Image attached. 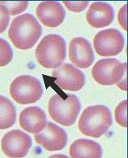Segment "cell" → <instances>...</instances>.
Instances as JSON below:
<instances>
[{
  "instance_id": "8fae6325",
  "label": "cell",
  "mask_w": 128,
  "mask_h": 158,
  "mask_svg": "<svg viewBox=\"0 0 128 158\" xmlns=\"http://www.w3.org/2000/svg\"><path fill=\"white\" fill-rule=\"evenodd\" d=\"M68 53L71 62L77 68L87 69L94 60V54L91 44L85 38H73L69 43Z\"/></svg>"
},
{
  "instance_id": "7a4b0ae2",
  "label": "cell",
  "mask_w": 128,
  "mask_h": 158,
  "mask_svg": "<svg viewBox=\"0 0 128 158\" xmlns=\"http://www.w3.org/2000/svg\"><path fill=\"white\" fill-rule=\"evenodd\" d=\"M112 125L110 110L104 105L88 106L84 110L78 122L81 132L87 136L99 138Z\"/></svg>"
},
{
  "instance_id": "30bf717a",
  "label": "cell",
  "mask_w": 128,
  "mask_h": 158,
  "mask_svg": "<svg viewBox=\"0 0 128 158\" xmlns=\"http://www.w3.org/2000/svg\"><path fill=\"white\" fill-rule=\"evenodd\" d=\"M35 139L47 151H58L66 146L68 135L64 129L52 122H47L45 127L35 134Z\"/></svg>"
},
{
  "instance_id": "ffe728a7",
  "label": "cell",
  "mask_w": 128,
  "mask_h": 158,
  "mask_svg": "<svg viewBox=\"0 0 128 158\" xmlns=\"http://www.w3.org/2000/svg\"><path fill=\"white\" fill-rule=\"evenodd\" d=\"M63 3L66 6L67 9L72 10L73 12H81L86 8L89 2L88 1H81V2H73V1H64Z\"/></svg>"
},
{
  "instance_id": "277c9868",
  "label": "cell",
  "mask_w": 128,
  "mask_h": 158,
  "mask_svg": "<svg viewBox=\"0 0 128 158\" xmlns=\"http://www.w3.org/2000/svg\"><path fill=\"white\" fill-rule=\"evenodd\" d=\"M81 110V102L74 94H68L66 98L55 94L48 102V112L50 116L63 126H71L76 122Z\"/></svg>"
},
{
  "instance_id": "5bb4252c",
  "label": "cell",
  "mask_w": 128,
  "mask_h": 158,
  "mask_svg": "<svg viewBox=\"0 0 128 158\" xmlns=\"http://www.w3.org/2000/svg\"><path fill=\"white\" fill-rule=\"evenodd\" d=\"M47 118L45 112L38 106H29L19 114L20 127L30 133H39L45 127Z\"/></svg>"
},
{
  "instance_id": "9a60e30c",
  "label": "cell",
  "mask_w": 128,
  "mask_h": 158,
  "mask_svg": "<svg viewBox=\"0 0 128 158\" xmlns=\"http://www.w3.org/2000/svg\"><path fill=\"white\" fill-rule=\"evenodd\" d=\"M71 158H101L102 148L96 141L87 139H78L69 148Z\"/></svg>"
},
{
  "instance_id": "2e32d148",
  "label": "cell",
  "mask_w": 128,
  "mask_h": 158,
  "mask_svg": "<svg viewBox=\"0 0 128 158\" xmlns=\"http://www.w3.org/2000/svg\"><path fill=\"white\" fill-rule=\"evenodd\" d=\"M16 110L10 100L0 95V130L12 127L15 123Z\"/></svg>"
},
{
  "instance_id": "7c38bea8",
  "label": "cell",
  "mask_w": 128,
  "mask_h": 158,
  "mask_svg": "<svg viewBox=\"0 0 128 158\" xmlns=\"http://www.w3.org/2000/svg\"><path fill=\"white\" fill-rule=\"evenodd\" d=\"M36 15L43 25L49 27H56L63 23L65 11L60 2L46 1L40 2L37 6Z\"/></svg>"
},
{
  "instance_id": "3957f363",
  "label": "cell",
  "mask_w": 128,
  "mask_h": 158,
  "mask_svg": "<svg viewBox=\"0 0 128 158\" xmlns=\"http://www.w3.org/2000/svg\"><path fill=\"white\" fill-rule=\"evenodd\" d=\"M37 61L46 69L58 68L66 57V44L64 38L57 34L45 35L35 49Z\"/></svg>"
},
{
  "instance_id": "9c48e42d",
  "label": "cell",
  "mask_w": 128,
  "mask_h": 158,
  "mask_svg": "<svg viewBox=\"0 0 128 158\" xmlns=\"http://www.w3.org/2000/svg\"><path fill=\"white\" fill-rule=\"evenodd\" d=\"M52 76L56 78L55 83L62 89L77 91L84 87L85 77L80 69L68 63L54 69Z\"/></svg>"
},
{
  "instance_id": "603a6c76",
  "label": "cell",
  "mask_w": 128,
  "mask_h": 158,
  "mask_svg": "<svg viewBox=\"0 0 128 158\" xmlns=\"http://www.w3.org/2000/svg\"><path fill=\"white\" fill-rule=\"evenodd\" d=\"M47 158H69V157H68V156H65V155H63V154H54V155L48 156Z\"/></svg>"
},
{
  "instance_id": "52a82bcc",
  "label": "cell",
  "mask_w": 128,
  "mask_h": 158,
  "mask_svg": "<svg viewBox=\"0 0 128 158\" xmlns=\"http://www.w3.org/2000/svg\"><path fill=\"white\" fill-rule=\"evenodd\" d=\"M93 46L97 54L112 56L119 54L124 48V38L115 28L99 31L93 38Z\"/></svg>"
},
{
  "instance_id": "8992f818",
  "label": "cell",
  "mask_w": 128,
  "mask_h": 158,
  "mask_svg": "<svg viewBox=\"0 0 128 158\" xmlns=\"http://www.w3.org/2000/svg\"><path fill=\"white\" fill-rule=\"evenodd\" d=\"M126 74V63H121L114 58L101 59L97 61L92 69V76L97 83L111 85L121 81Z\"/></svg>"
},
{
  "instance_id": "4fadbf2b",
  "label": "cell",
  "mask_w": 128,
  "mask_h": 158,
  "mask_svg": "<svg viewBox=\"0 0 128 158\" xmlns=\"http://www.w3.org/2000/svg\"><path fill=\"white\" fill-rule=\"evenodd\" d=\"M85 16L90 26L95 28H102L109 26L113 22L114 11L113 7L107 2H94L90 5Z\"/></svg>"
},
{
  "instance_id": "7402d4cb",
  "label": "cell",
  "mask_w": 128,
  "mask_h": 158,
  "mask_svg": "<svg viewBox=\"0 0 128 158\" xmlns=\"http://www.w3.org/2000/svg\"><path fill=\"white\" fill-rule=\"evenodd\" d=\"M126 7L127 6L126 4L120 9L118 16V22L124 30H126Z\"/></svg>"
},
{
  "instance_id": "44dd1931",
  "label": "cell",
  "mask_w": 128,
  "mask_h": 158,
  "mask_svg": "<svg viewBox=\"0 0 128 158\" xmlns=\"http://www.w3.org/2000/svg\"><path fill=\"white\" fill-rule=\"evenodd\" d=\"M10 21V15L4 6L0 4V33L7 28Z\"/></svg>"
},
{
  "instance_id": "d6986e66",
  "label": "cell",
  "mask_w": 128,
  "mask_h": 158,
  "mask_svg": "<svg viewBox=\"0 0 128 158\" xmlns=\"http://www.w3.org/2000/svg\"><path fill=\"white\" fill-rule=\"evenodd\" d=\"M126 108H127V101L123 100L122 102L118 104L115 109V115L116 122L121 126V127H127V118H126Z\"/></svg>"
},
{
  "instance_id": "5b68a950",
  "label": "cell",
  "mask_w": 128,
  "mask_h": 158,
  "mask_svg": "<svg viewBox=\"0 0 128 158\" xmlns=\"http://www.w3.org/2000/svg\"><path fill=\"white\" fill-rule=\"evenodd\" d=\"M10 94L19 104L36 102L43 94L40 81L30 75H23L14 79L10 86Z\"/></svg>"
},
{
  "instance_id": "ac0fdd59",
  "label": "cell",
  "mask_w": 128,
  "mask_h": 158,
  "mask_svg": "<svg viewBox=\"0 0 128 158\" xmlns=\"http://www.w3.org/2000/svg\"><path fill=\"white\" fill-rule=\"evenodd\" d=\"M29 2L27 1H21V2H6L2 1L0 4L4 6L6 8L10 15H19L23 12L28 6Z\"/></svg>"
},
{
  "instance_id": "6da1fadb",
  "label": "cell",
  "mask_w": 128,
  "mask_h": 158,
  "mask_svg": "<svg viewBox=\"0 0 128 158\" xmlns=\"http://www.w3.org/2000/svg\"><path fill=\"white\" fill-rule=\"evenodd\" d=\"M42 34V27L31 14H23L11 22L8 35L17 48L30 49L36 44Z\"/></svg>"
},
{
  "instance_id": "ba28073f",
  "label": "cell",
  "mask_w": 128,
  "mask_h": 158,
  "mask_svg": "<svg viewBox=\"0 0 128 158\" xmlns=\"http://www.w3.org/2000/svg\"><path fill=\"white\" fill-rule=\"evenodd\" d=\"M32 141L27 134L19 130H13L3 135L1 148L3 153L10 158H23L31 148Z\"/></svg>"
},
{
  "instance_id": "e0dca14e",
  "label": "cell",
  "mask_w": 128,
  "mask_h": 158,
  "mask_svg": "<svg viewBox=\"0 0 128 158\" xmlns=\"http://www.w3.org/2000/svg\"><path fill=\"white\" fill-rule=\"evenodd\" d=\"M13 51L9 43L0 38V67L5 66L11 61Z\"/></svg>"
}]
</instances>
